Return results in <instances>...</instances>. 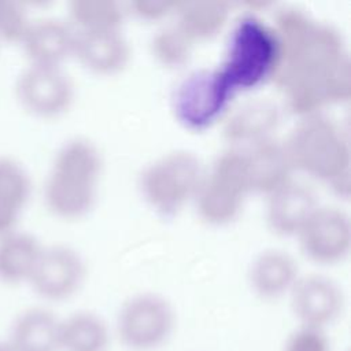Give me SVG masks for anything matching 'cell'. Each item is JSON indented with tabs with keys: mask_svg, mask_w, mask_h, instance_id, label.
<instances>
[{
	"mask_svg": "<svg viewBox=\"0 0 351 351\" xmlns=\"http://www.w3.org/2000/svg\"><path fill=\"white\" fill-rule=\"evenodd\" d=\"M296 236L302 251L311 261L335 263L348 254L351 221L339 207L318 206Z\"/></svg>",
	"mask_w": 351,
	"mask_h": 351,
	"instance_id": "obj_9",
	"label": "cell"
},
{
	"mask_svg": "<svg viewBox=\"0 0 351 351\" xmlns=\"http://www.w3.org/2000/svg\"><path fill=\"white\" fill-rule=\"evenodd\" d=\"M5 340L12 351H60V318L47 307H27L14 318Z\"/></svg>",
	"mask_w": 351,
	"mask_h": 351,
	"instance_id": "obj_17",
	"label": "cell"
},
{
	"mask_svg": "<svg viewBox=\"0 0 351 351\" xmlns=\"http://www.w3.org/2000/svg\"><path fill=\"white\" fill-rule=\"evenodd\" d=\"M282 351H330L325 329L298 325L285 339Z\"/></svg>",
	"mask_w": 351,
	"mask_h": 351,
	"instance_id": "obj_26",
	"label": "cell"
},
{
	"mask_svg": "<svg viewBox=\"0 0 351 351\" xmlns=\"http://www.w3.org/2000/svg\"><path fill=\"white\" fill-rule=\"evenodd\" d=\"M291 308L299 325L326 329L341 314L344 293L330 277L319 273L299 276L289 292Z\"/></svg>",
	"mask_w": 351,
	"mask_h": 351,
	"instance_id": "obj_10",
	"label": "cell"
},
{
	"mask_svg": "<svg viewBox=\"0 0 351 351\" xmlns=\"http://www.w3.org/2000/svg\"><path fill=\"white\" fill-rule=\"evenodd\" d=\"M23 207L0 195V236L15 229Z\"/></svg>",
	"mask_w": 351,
	"mask_h": 351,
	"instance_id": "obj_28",
	"label": "cell"
},
{
	"mask_svg": "<svg viewBox=\"0 0 351 351\" xmlns=\"http://www.w3.org/2000/svg\"><path fill=\"white\" fill-rule=\"evenodd\" d=\"M176 326L171 303L160 293L140 292L118 310L115 332L129 351H155L167 343Z\"/></svg>",
	"mask_w": 351,
	"mask_h": 351,
	"instance_id": "obj_5",
	"label": "cell"
},
{
	"mask_svg": "<svg viewBox=\"0 0 351 351\" xmlns=\"http://www.w3.org/2000/svg\"><path fill=\"white\" fill-rule=\"evenodd\" d=\"M278 51L271 32L258 21L245 19L233 33L225 67L219 73L232 89L255 84L276 70Z\"/></svg>",
	"mask_w": 351,
	"mask_h": 351,
	"instance_id": "obj_6",
	"label": "cell"
},
{
	"mask_svg": "<svg viewBox=\"0 0 351 351\" xmlns=\"http://www.w3.org/2000/svg\"><path fill=\"white\" fill-rule=\"evenodd\" d=\"M103 159L95 143L86 137L64 141L53 155L44 182L47 207L63 218L86 214L97 192Z\"/></svg>",
	"mask_w": 351,
	"mask_h": 351,
	"instance_id": "obj_1",
	"label": "cell"
},
{
	"mask_svg": "<svg viewBox=\"0 0 351 351\" xmlns=\"http://www.w3.org/2000/svg\"><path fill=\"white\" fill-rule=\"evenodd\" d=\"M29 21L26 10L19 3L0 0V40L19 43Z\"/></svg>",
	"mask_w": 351,
	"mask_h": 351,
	"instance_id": "obj_25",
	"label": "cell"
},
{
	"mask_svg": "<svg viewBox=\"0 0 351 351\" xmlns=\"http://www.w3.org/2000/svg\"><path fill=\"white\" fill-rule=\"evenodd\" d=\"M74 41L75 29L58 18L29 21L19 40L29 63L51 66H62L73 55Z\"/></svg>",
	"mask_w": 351,
	"mask_h": 351,
	"instance_id": "obj_12",
	"label": "cell"
},
{
	"mask_svg": "<svg viewBox=\"0 0 351 351\" xmlns=\"http://www.w3.org/2000/svg\"><path fill=\"white\" fill-rule=\"evenodd\" d=\"M174 7H176V3H167V1L138 0V1L130 3V8L133 10V12L138 18L147 19V21H156L166 16L170 12H174Z\"/></svg>",
	"mask_w": 351,
	"mask_h": 351,
	"instance_id": "obj_27",
	"label": "cell"
},
{
	"mask_svg": "<svg viewBox=\"0 0 351 351\" xmlns=\"http://www.w3.org/2000/svg\"><path fill=\"white\" fill-rule=\"evenodd\" d=\"M193 44L176 23L160 27L151 38V51L155 59L167 67H180L188 62Z\"/></svg>",
	"mask_w": 351,
	"mask_h": 351,
	"instance_id": "obj_23",
	"label": "cell"
},
{
	"mask_svg": "<svg viewBox=\"0 0 351 351\" xmlns=\"http://www.w3.org/2000/svg\"><path fill=\"white\" fill-rule=\"evenodd\" d=\"M32 192V180L26 167L10 155H0V195L25 206Z\"/></svg>",
	"mask_w": 351,
	"mask_h": 351,
	"instance_id": "obj_24",
	"label": "cell"
},
{
	"mask_svg": "<svg viewBox=\"0 0 351 351\" xmlns=\"http://www.w3.org/2000/svg\"><path fill=\"white\" fill-rule=\"evenodd\" d=\"M204 169L191 151L176 149L148 163L140 174V189L144 199L156 211L176 213L197 191Z\"/></svg>",
	"mask_w": 351,
	"mask_h": 351,
	"instance_id": "obj_4",
	"label": "cell"
},
{
	"mask_svg": "<svg viewBox=\"0 0 351 351\" xmlns=\"http://www.w3.org/2000/svg\"><path fill=\"white\" fill-rule=\"evenodd\" d=\"M69 16L75 32H110L121 29L125 11L112 0H73Z\"/></svg>",
	"mask_w": 351,
	"mask_h": 351,
	"instance_id": "obj_22",
	"label": "cell"
},
{
	"mask_svg": "<svg viewBox=\"0 0 351 351\" xmlns=\"http://www.w3.org/2000/svg\"><path fill=\"white\" fill-rule=\"evenodd\" d=\"M0 351H12V348H11V346L8 344L7 340L0 339Z\"/></svg>",
	"mask_w": 351,
	"mask_h": 351,
	"instance_id": "obj_29",
	"label": "cell"
},
{
	"mask_svg": "<svg viewBox=\"0 0 351 351\" xmlns=\"http://www.w3.org/2000/svg\"><path fill=\"white\" fill-rule=\"evenodd\" d=\"M251 192L270 195L288 181L293 170L284 141L269 137L243 149Z\"/></svg>",
	"mask_w": 351,
	"mask_h": 351,
	"instance_id": "obj_14",
	"label": "cell"
},
{
	"mask_svg": "<svg viewBox=\"0 0 351 351\" xmlns=\"http://www.w3.org/2000/svg\"><path fill=\"white\" fill-rule=\"evenodd\" d=\"M318 206L308 185L291 180L267 195L266 222L277 234L296 236Z\"/></svg>",
	"mask_w": 351,
	"mask_h": 351,
	"instance_id": "obj_13",
	"label": "cell"
},
{
	"mask_svg": "<svg viewBox=\"0 0 351 351\" xmlns=\"http://www.w3.org/2000/svg\"><path fill=\"white\" fill-rule=\"evenodd\" d=\"M111 332L96 313L81 310L60 319V351H108Z\"/></svg>",
	"mask_w": 351,
	"mask_h": 351,
	"instance_id": "obj_20",
	"label": "cell"
},
{
	"mask_svg": "<svg viewBox=\"0 0 351 351\" xmlns=\"http://www.w3.org/2000/svg\"><path fill=\"white\" fill-rule=\"evenodd\" d=\"M85 278L82 255L67 244L43 245L27 282L33 291L49 302L73 296Z\"/></svg>",
	"mask_w": 351,
	"mask_h": 351,
	"instance_id": "obj_8",
	"label": "cell"
},
{
	"mask_svg": "<svg viewBox=\"0 0 351 351\" xmlns=\"http://www.w3.org/2000/svg\"><path fill=\"white\" fill-rule=\"evenodd\" d=\"M293 169L348 189L350 148L340 126L325 115L307 114L284 141Z\"/></svg>",
	"mask_w": 351,
	"mask_h": 351,
	"instance_id": "obj_2",
	"label": "cell"
},
{
	"mask_svg": "<svg viewBox=\"0 0 351 351\" xmlns=\"http://www.w3.org/2000/svg\"><path fill=\"white\" fill-rule=\"evenodd\" d=\"M43 244L26 230L12 229L0 236V281L18 284L29 280Z\"/></svg>",
	"mask_w": 351,
	"mask_h": 351,
	"instance_id": "obj_19",
	"label": "cell"
},
{
	"mask_svg": "<svg viewBox=\"0 0 351 351\" xmlns=\"http://www.w3.org/2000/svg\"><path fill=\"white\" fill-rule=\"evenodd\" d=\"M299 276L298 261L281 248H267L259 252L248 269V282L252 292L265 300L289 295Z\"/></svg>",
	"mask_w": 351,
	"mask_h": 351,
	"instance_id": "obj_15",
	"label": "cell"
},
{
	"mask_svg": "<svg viewBox=\"0 0 351 351\" xmlns=\"http://www.w3.org/2000/svg\"><path fill=\"white\" fill-rule=\"evenodd\" d=\"M280 108L269 99L244 101L223 122V136L236 144H254L271 137L280 123Z\"/></svg>",
	"mask_w": 351,
	"mask_h": 351,
	"instance_id": "obj_18",
	"label": "cell"
},
{
	"mask_svg": "<svg viewBox=\"0 0 351 351\" xmlns=\"http://www.w3.org/2000/svg\"><path fill=\"white\" fill-rule=\"evenodd\" d=\"M73 55L89 70L114 74L130 60V44L121 30L75 32Z\"/></svg>",
	"mask_w": 351,
	"mask_h": 351,
	"instance_id": "obj_16",
	"label": "cell"
},
{
	"mask_svg": "<svg viewBox=\"0 0 351 351\" xmlns=\"http://www.w3.org/2000/svg\"><path fill=\"white\" fill-rule=\"evenodd\" d=\"M232 90L219 71H196L178 86L174 107L185 123L202 126L217 117Z\"/></svg>",
	"mask_w": 351,
	"mask_h": 351,
	"instance_id": "obj_11",
	"label": "cell"
},
{
	"mask_svg": "<svg viewBox=\"0 0 351 351\" xmlns=\"http://www.w3.org/2000/svg\"><path fill=\"white\" fill-rule=\"evenodd\" d=\"M176 26L192 41L217 36L229 19V5L221 1H186L174 7Z\"/></svg>",
	"mask_w": 351,
	"mask_h": 351,
	"instance_id": "obj_21",
	"label": "cell"
},
{
	"mask_svg": "<svg viewBox=\"0 0 351 351\" xmlns=\"http://www.w3.org/2000/svg\"><path fill=\"white\" fill-rule=\"evenodd\" d=\"M250 192L244 152L232 148L219 154L204 171L193 199L202 219L222 225L239 215Z\"/></svg>",
	"mask_w": 351,
	"mask_h": 351,
	"instance_id": "obj_3",
	"label": "cell"
},
{
	"mask_svg": "<svg viewBox=\"0 0 351 351\" xmlns=\"http://www.w3.org/2000/svg\"><path fill=\"white\" fill-rule=\"evenodd\" d=\"M19 103L37 117L63 114L74 100V82L62 66L29 63L15 80Z\"/></svg>",
	"mask_w": 351,
	"mask_h": 351,
	"instance_id": "obj_7",
	"label": "cell"
}]
</instances>
